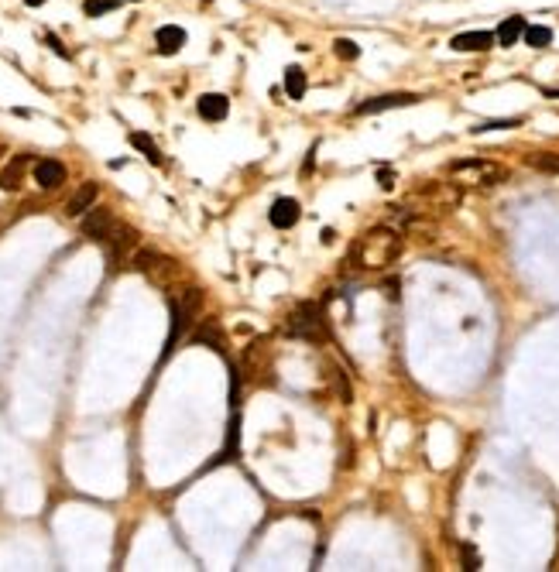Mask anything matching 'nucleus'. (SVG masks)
I'll return each mask as SVG.
<instances>
[{
	"label": "nucleus",
	"instance_id": "obj_1",
	"mask_svg": "<svg viewBox=\"0 0 559 572\" xmlns=\"http://www.w3.org/2000/svg\"><path fill=\"white\" fill-rule=\"evenodd\" d=\"M350 258H353L357 267H364V271H384V267H391L401 258V234L391 230V227L364 230V234L353 240Z\"/></svg>",
	"mask_w": 559,
	"mask_h": 572
},
{
	"label": "nucleus",
	"instance_id": "obj_2",
	"mask_svg": "<svg viewBox=\"0 0 559 572\" xmlns=\"http://www.w3.org/2000/svg\"><path fill=\"white\" fill-rule=\"evenodd\" d=\"M285 333L292 339H306V343H326L329 339V322H326V309L320 302H299L285 322Z\"/></svg>",
	"mask_w": 559,
	"mask_h": 572
},
{
	"label": "nucleus",
	"instance_id": "obj_3",
	"mask_svg": "<svg viewBox=\"0 0 559 572\" xmlns=\"http://www.w3.org/2000/svg\"><path fill=\"white\" fill-rule=\"evenodd\" d=\"M199 309H203V291H199V288H186L182 298L172 302V326H168V339H165V353H161V357H168V353L175 350L179 336L196 322Z\"/></svg>",
	"mask_w": 559,
	"mask_h": 572
},
{
	"label": "nucleus",
	"instance_id": "obj_4",
	"mask_svg": "<svg viewBox=\"0 0 559 572\" xmlns=\"http://www.w3.org/2000/svg\"><path fill=\"white\" fill-rule=\"evenodd\" d=\"M453 179L460 185H498L508 172L494 161H484V158H467V161H453L450 165Z\"/></svg>",
	"mask_w": 559,
	"mask_h": 572
},
{
	"label": "nucleus",
	"instance_id": "obj_5",
	"mask_svg": "<svg viewBox=\"0 0 559 572\" xmlns=\"http://www.w3.org/2000/svg\"><path fill=\"white\" fill-rule=\"evenodd\" d=\"M419 103L415 93H384V96H371L364 103H357V117H368V113H384V110H398V106H412Z\"/></svg>",
	"mask_w": 559,
	"mask_h": 572
},
{
	"label": "nucleus",
	"instance_id": "obj_6",
	"mask_svg": "<svg viewBox=\"0 0 559 572\" xmlns=\"http://www.w3.org/2000/svg\"><path fill=\"white\" fill-rule=\"evenodd\" d=\"M134 243H137V234H134V227H124V223H113V230L107 234L103 240V247H107V258L110 264H120V260L127 258V250H131Z\"/></svg>",
	"mask_w": 559,
	"mask_h": 572
},
{
	"label": "nucleus",
	"instance_id": "obj_7",
	"mask_svg": "<svg viewBox=\"0 0 559 572\" xmlns=\"http://www.w3.org/2000/svg\"><path fill=\"white\" fill-rule=\"evenodd\" d=\"M113 212L110 209H100V206H93V209H86L82 212V234L89 236V240H96V243H103L107 240V234L113 230Z\"/></svg>",
	"mask_w": 559,
	"mask_h": 572
},
{
	"label": "nucleus",
	"instance_id": "obj_8",
	"mask_svg": "<svg viewBox=\"0 0 559 572\" xmlns=\"http://www.w3.org/2000/svg\"><path fill=\"white\" fill-rule=\"evenodd\" d=\"M299 220H302V206H299L295 199H289V196L275 199V206L268 209V223H271L275 230H292Z\"/></svg>",
	"mask_w": 559,
	"mask_h": 572
},
{
	"label": "nucleus",
	"instance_id": "obj_9",
	"mask_svg": "<svg viewBox=\"0 0 559 572\" xmlns=\"http://www.w3.org/2000/svg\"><path fill=\"white\" fill-rule=\"evenodd\" d=\"M494 31H463V34H453L450 49L453 52H487L494 49Z\"/></svg>",
	"mask_w": 559,
	"mask_h": 572
},
{
	"label": "nucleus",
	"instance_id": "obj_10",
	"mask_svg": "<svg viewBox=\"0 0 559 572\" xmlns=\"http://www.w3.org/2000/svg\"><path fill=\"white\" fill-rule=\"evenodd\" d=\"M189 339H192V346H210V350H216V353L227 350V336H223L220 322H213V319H206L203 326H196Z\"/></svg>",
	"mask_w": 559,
	"mask_h": 572
},
{
	"label": "nucleus",
	"instance_id": "obj_11",
	"mask_svg": "<svg viewBox=\"0 0 559 572\" xmlns=\"http://www.w3.org/2000/svg\"><path fill=\"white\" fill-rule=\"evenodd\" d=\"M34 182L42 185V189H58V185L65 182V165L55 161V158L34 161Z\"/></svg>",
	"mask_w": 559,
	"mask_h": 572
},
{
	"label": "nucleus",
	"instance_id": "obj_12",
	"mask_svg": "<svg viewBox=\"0 0 559 572\" xmlns=\"http://www.w3.org/2000/svg\"><path fill=\"white\" fill-rule=\"evenodd\" d=\"M186 42H189L186 27H179V25H165V27H158V34H155V49H158V55L182 52Z\"/></svg>",
	"mask_w": 559,
	"mask_h": 572
},
{
	"label": "nucleus",
	"instance_id": "obj_13",
	"mask_svg": "<svg viewBox=\"0 0 559 572\" xmlns=\"http://www.w3.org/2000/svg\"><path fill=\"white\" fill-rule=\"evenodd\" d=\"M196 110H199V117L203 120H227V113H230V100L223 96V93H203L199 96V103H196Z\"/></svg>",
	"mask_w": 559,
	"mask_h": 572
},
{
	"label": "nucleus",
	"instance_id": "obj_14",
	"mask_svg": "<svg viewBox=\"0 0 559 572\" xmlns=\"http://www.w3.org/2000/svg\"><path fill=\"white\" fill-rule=\"evenodd\" d=\"M96 196H100V185H96V182H82L80 189H76V196L69 199V206H65V212H69V216H82L86 209H93V203H96Z\"/></svg>",
	"mask_w": 559,
	"mask_h": 572
},
{
	"label": "nucleus",
	"instance_id": "obj_15",
	"mask_svg": "<svg viewBox=\"0 0 559 572\" xmlns=\"http://www.w3.org/2000/svg\"><path fill=\"white\" fill-rule=\"evenodd\" d=\"M525 18H505L501 25H498V31H494V38H498V45H505V49H511V45H518V38L525 34Z\"/></svg>",
	"mask_w": 559,
	"mask_h": 572
},
{
	"label": "nucleus",
	"instance_id": "obj_16",
	"mask_svg": "<svg viewBox=\"0 0 559 572\" xmlns=\"http://www.w3.org/2000/svg\"><path fill=\"white\" fill-rule=\"evenodd\" d=\"M27 161H31L27 155H14V158H11V165L0 172V189H18V185H21Z\"/></svg>",
	"mask_w": 559,
	"mask_h": 572
},
{
	"label": "nucleus",
	"instance_id": "obj_17",
	"mask_svg": "<svg viewBox=\"0 0 559 572\" xmlns=\"http://www.w3.org/2000/svg\"><path fill=\"white\" fill-rule=\"evenodd\" d=\"M131 144H134V148H137V151H141L144 158H148L151 165H161V161H165V158H161V151H158V144H155V141H151L144 130H134V134H131Z\"/></svg>",
	"mask_w": 559,
	"mask_h": 572
},
{
	"label": "nucleus",
	"instance_id": "obj_18",
	"mask_svg": "<svg viewBox=\"0 0 559 572\" xmlns=\"http://www.w3.org/2000/svg\"><path fill=\"white\" fill-rule=\"evenodd\" d=\"M522 38H525V45H529V49H549V45H553V27H546V25H529Z\"/></svg>",
	"mask_w": 559,
	"mask_h": 572
},
{
	"label": "nucleus",
	"instance_id": "obj_19",
	"mask_svg": "<svg viewBox=\"0 0 559 572\" xmlns=\"http://www.w3.org/2000/svg\"><path fill=\"white\" fill-rule=\"evenodd\" d=\"M285 93H289L292 100H302V96H306V72H302L299 65H289V69H285Z\"/></svg>",
	"mask_w": 559,
	"mask_h": 572
},
{
	"label": "nucleus",
	"instance_id": "obj_20",
	"mask_svg": "<svg viewBox=\"0 0 559 572\" xmlns=\"http://www.w3.org/2000/svg\"><path fill=\"white\" fill-rule=\"evenodd\" d=\"M529 165L539 168V172H546V175H559V155H553V151H546V155H529Z\"/></svg>",
	"mask_w": 559,
	"mask_h": 572
},
{
	"label": "nucleus",
	"instance_id": "obj_21",
	"mask_svg": "<svg viewBox=\"0 0 559 572\" xmlns=\"http://www.w3.org/2000/svg\"><path fill=\"white\" fill-rule=\"evenodd\" d=\"M120 7V0H86L82 4V14L86 18H100V14H110V11H117Z\"/></svg>",
	"mask_w": 559,
	"mask_h": 572
},
{
	"label": "nucleus",
	"instance_id": "obj_22",
	"mask_svg": "<svg viewBox=\"0 0 559 572\" xmlns=\"http://www.w3.org/2000/svg\"><path fill=\"white\" fill-rule=\"evenodd\" d=\"M333 52L340 55L344 62H353V58H360V45L350 42V38H337V42H333Z\"/></svg>",
	"mask_w": 559,
	"mask_h": 572
},
{
	"label": "nucleus",
	"instance_id": "obj_23",
	"mask_svg": "<svg viewBox=\"0 0 559 572\" xmlns=\"http://www.w3.org/2000/svg\"><path fill=\"white\" fill-rule=\"evenodd\" d=\"M522 120L518 117H511V120H484L480 127H474V134H484V130H508V127H518Z\"/></svg>",
	"mask_w": 559,
	"mask_h": 572
},
{
	"label": "nucleus",
	"instance_id": "obj_24",
	"mask_svg": "<svg viewBox=\"0 0 559 572\" xmlns=\"http://www.w3.org/2000/svg\"><path fill=\"white\" fill-rule=\"evenodd\" d=\"M463 569H480V559H477V548L474 545H463Z\"/></svg>",
	"mask_w": 559,
	"mask_h": 572
},
{
	"label": "nucleus",
	"instance_id": "obj_25",
	"mask_svg": "<svg viewBox=\"0 0 559 572\" xmlns=\"http://www.w3.org/2000/svg\"><path fill=\"white\" fill-rule=\"evenodd\" d=\"M377 179H381V189H391V185H395V175H391V168H381V172H377Z\"/></svg>",
	"mask_w": 559,
	"mask_h": 572
},
{
	"label": "nucleus",
	"instance_id": "obj_26",
	"mask_svg": "<svg viewBox=\"0 0 559 572\" xmlns=\"http://www.w3.org/2000/svg\"><path fill=\"white\" fill-rule=\"evenodd\" d=\"M45 42H49V45H52V52H55V55H62V58H69V52H65V49H62V42H58V38H55V34H45Z\"/></svg>",
	"mask_w": 559,
	"mask_h": 572
},
{
	"label": "nucleus",
	"instance_id": "obj_27",
	"mask_svg": "<svg viewBox=\"0 0 559 572\" xmlns=\"http://www.w3.org/2000/svg\"><path fill=\"white\" fill-rule=\"evenodd\" d=\"M27 7H42V4H49V0H25Z\"/></svg>",
	"mask_w": 559,
	"mask_h": 572
},
{
	"label": "nucleus",
	"instance_id": "obj_28",
	"mask_svg": "<svg viewBox=\"0 0 559 572\" xmlns=\"http://www.w3.org/2000/svg\"><path fill=\"white\" fill-rule=\"evenodd\" d=\"M0 158H4V148H0Z\"/></svg>",
	"mask_w": 559,
	"mask_h": 572
}]
</instances>
